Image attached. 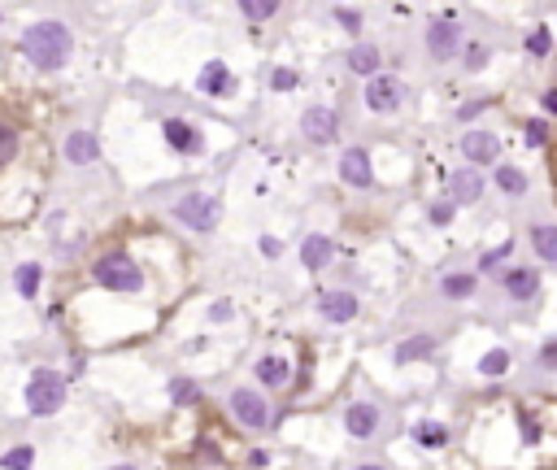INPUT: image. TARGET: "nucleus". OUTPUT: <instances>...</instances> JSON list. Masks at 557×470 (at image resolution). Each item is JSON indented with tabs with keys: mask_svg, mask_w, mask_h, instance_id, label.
Here are the masks:
<instances>
[{
	"mask_svg": "<svg viewBox=\"0 0 557 470\" xmlns=\"http://www.w3.org/2000/svg\"><path fill=\"white\" fill-rule=\"evenodd\" d=\"M431 349H436V340H431V335H414V340H406V344L397 349V362H418V358H431Z\"/></svg>",
	"mask_w": 557,
	"mask_h": 470,
	"instance_id": "obj_20",
	"label": "nucleus"
},
{
	"mask_svg": "<svg viewBox=\"0 0 557 470\" xmlns=\"http://www.w3.org/2000/svg\"><path fill=\"white\" fill-rule=\"evenodd\" d=\"M240 9H244V18H253V22H261V18H270V13L279 9V0H244Z\"/></svg>",
	"mask_w": 557,
	"mask_h": 470,
	"instance_id": "obj_29",
	"label": "nucleus"
},
{
	"mask_svg": "<svg viewBox=\"0 0 557 470\" xmlns=\"http://www.w3.org/2000/svg\"><path fill=\"white\" fill-rule=\"evenodd\" d=\"M479 370H484V374H506V370H509V353H506V349H492V353H484Z\"/></svg>",
	"mask_w": 557,
	"mask_h": 470,
	"instance_id": "obj_28",
	"label": "nucleus"
},
{
	"mask_svg": "<svg viewBox=\"0 0 557 470\" xmlns=\"http://www.w3.org/2000/svg\"><path fill=\"white\" fill-rule=\"evenodd\" d=\"M231 414L240 418L244 427H253V431H261L266 422H270V405L257 397V392H249V388H240V392H231Z\"/></svg>",
	"mask_w": 557,
	"mask_h": 470,
	"instance_id": "obj_5",
	"label": "nucleus"
},
{
	"mask_svg": "<svg viewBox=\"0 0 557 470\" xmlns=\"http://www.w3.org/2000/svg\"><path fill=\"white\" fill-rule=\"evenodd\" d=\"M427 49L436 52V57H453L457 52V27L445 18V22H436L431 31H427Z\"/></svg>",
	"mask_w": 557,
	"mask_h": 470,
	"instance_id": "obj_15",
	"label": "nucleus"
},
{
	"mask_svg": "<svg viewBox=\"0 0 557 470\" xmlns=\"http://www.w3.org/2000/svg\"><path fill=\"white\" fill-rule=\"evenodd\" d=\"M113 470H135V466H113Z\"/></svg>",
	"mask_w": 557,
	"mask_h": 470,
	"instance_id": "obj_44",
	"label": "nucleus"
},
{
	"mask_svg": "<svg viewBox=\"0 0 557 470\" xmlns=\"http://www.w3.org/2000/svg\"><path fill=\"white\" fill-rule=\"evenodd\" d=\"M97 153H101V144H97V135H92V131H74V135L66 140V157H70L74 166L97 161Z\"/></svg>",
	"mask_w": 557,
	"mask_h": 470,
	"instance_id": "obj_14",
	"label": "nucleus"
},
{
	"mask_svg": "<svg viewBox=\"0 0 557 470\" xmlns=\"http://www.w3.org/2000/svg\"><path fill=\"white\" fill-rule=\"evenodd\" d=\"M449 188H453V201H457V205H475V201L484 196V179H479L475 170H457Z\"/></svg>",
	"mask_w": 557,
	"mask_h": 470,
	"instance_id": "obj_13",
	"label": "nucleus"
},
{
	"mask_svg": "<svg viewBox=\"0 0 557 470\" xmlns=\"http://www.w3.org/2000/svg\"><path fill=\"white\" fill-rule=\"evenodd\" d=\"M261 253H266V258H279L283 244H279V240H261Z\"/></svg>",
	"mask_w": 557,
	"mask_h": 470,
	"instance_id": "obj_41",
	"label": "nucleus"
},
{
	"mask_svg": "<svg viewBox=\"0 0 557 470\" xmlns=\"http://www.w3.org/2000/svg\"><path fill=\"white\" fill-rule=\"evenodd\" d=\"M231 301H213V305H209V318H213V322H227V318H231Z\"/></svg>",
	"mask_w": 557,
	"mask_h": 470,
	"instance_id": "obj_38",
	"label": "nucleus"
},
{
	"mask_svg": "<svg viewBox=\"0 0 557 470\" xmlns=\"http://www.w3.org/2000/svg\"><path fill=\"white\" fill-rule=\"evenodd\" d=\"M549 49H553V40H549V31H545V27L527 35V52H531V57H545Z\"/></svg>",
	"mask_w": 557,
	"mask_h": 470,
	"instance_id": "obj_31",
	"label": "nucleus"
},
{
	"mask_svg": "<svg viewBox=\"0 0 557 470\" xmlns=\"http://www.w3.org/2000/svg\"><path fill=\"white\" fill-rule=\"evenodd\" d=\"M218 201L213 196H205V192H192V196H183L179 205H174V218L179 222H188L192 231H213L218 227Z\"/></svg>",
	"mask_w": 557,
	"mask_h": 470,
	"instance_id": "obj_4",
	"label": "nucleus"
},
{
	"mask_svg": "<svg viewBox=\"0 0 557 470\" xmlns=\"http://www.w3.org/2000/svg\"><path fill=\"white\" fill-rule=\"evenodd\" d=\"M344 427H349V435L366 440V435H375V427H379V410L366 405V401H357V405H349V414H344Z\"/></svg>",
	"mask_w": 557,
	"mask_h": 470,
	"instance_id": "obj_10",
	"label": "nucleus"
},
{
	"mask_svg": "<svg viewBox=\"0 0 557 470\" xmlns=\"http://www.w3.org/2000/svg\"><path fill=\"white\" fill-rule=\"evenodd\" d=\"M357 470H383V466H357Z\"/></svg>",
	"mask_w": 557,
	"mask_h": 470,
	"instance_id": "obj_43",
	"label": "nucleus"
},
{
	"mask_svg": "<svg viewBox=\"0 0 557 470\" xmlns=\"http://www.w3.org/2000/svg\"><path fill=\"white\" fill-rule=\"evenodd\" d=\"M170 401H174V405H197V401H201V388H197L192 379H174V383H170Z\"/></svg>",
	"mask_w": 557,
	"mask_h": 470,
	"instance_id": "obj_25",
	"label": "nucleus"
},
{
	"mask_svg": "<svg viewBox=\"0 0 557 470\" xmlns=\"http://www.w3.org/2000/svg\"><path fill=\"white\" fill-rule=\"evenodd\" d=\"M13 153H18V135L0 127V166H4V161H13Z\"/></svg>",
	"mask_w": 557,
	"mask_h": 470,
	"instance_id": "obj_32",
	"label": "nucleus"
},
{
	"mask_svg": "<svg viewBox=\"0 0 557 470\" xmlns=\"http://www.w3.org/2000/svg\"><path fill=\"white\" fill-rule=\"evenodd\" d=\"M318 310H322V318H331V322H349L357 313V297L353 292H327V297L318 301Z\"/></svg>",
	"mask_w": 557,
	"mask_h": 470,
	"instance_id": "obj_11",
	"label": "nucleus"
},
{
	"mask_svg": "<svg viewBox=\"0 0 557 470\" xmlns=\"http://www.w3.org/2000/svg\"><path fill=\"white\" fill-rule=\"evenodd\" d=\"M336 18H340V27H349V31L361 27V13H357V9H336Z\"/></svg>",
	"mask_w": 557,
	"mask_h": 470,
	"instance_id": "obj_37",
	"label": "nucleus"
},
{
	"mask_svg": "<svg viewBox=\"0 0 557 470\" xmlns=\"http://www.w3.org/2000/svg\"><path fill=\"white\" fill-rule=\"evenodd\" d=\"M61 401H66V379H61L57 370H35L31 383H27V405H31V414L49 418L61 410Z\"/></svg>",
	"mask_w": 557,
	"mask_h": 470,
	"instance_id": "obj_2",
	"label": "nucleus"
},
{
	"mask_svg": "<svg viewBox=\"0 0 557 470\" xmlns=\"http://www.w3.org/2000/svg\"><path fill=\"white\" fill-rule=\"evenodd\" d=\"M545 109H549V113H557V88H553V92H545Z\"/></svg>",
	"mask_w": 557,
	"mask_h": 470,
	"instance_id": "obj_42",
	"label": "nucleus"
},
{
	"mask_svg": "<svg viewBox=\"0 0 557 470\" xmlns=\"http://www.w3.org/2000/svg\"><path fill=\"white\" fill-rule=\"evenodd\" d=\"M257 379L270 383V388H283V383H288V362H283V358H261V362H257Z\"/></svg>",
	"mask_w": 557,
	"mask_h": 470,
	"instance_id": "obj_19",
	"label": "nucleus"
},
{
	"mask_svg": "<svg viewBox=\"0 0 557 470\" xmlns=\"http://www.w3.org/2000/svg\"><path fill=\"white\" fill-rule=\"evenodd\" d=\"M501 283H506V292L514 301H531V297L540 292V274H536V270H509Z\"/></svg>",
	"mask_w": 557,
	"mask_h": 470,
	"instance_id": "obj_12",
	"label": "nucleus"
},
{
	"mask_svg": "<svg viewBox=\"0 0 557 470\" xmlns=\"http://www.w3.org/2000/svg\"><path fill=\"white\" fill-rule=\"evenodd\" d=\"M301 127H305V135H309L313 144H331V140H336V127H340V122H336V113H331L327 104H313V109H309V113L301 118Z\"/></svg>",
	"mask_w": 557,
	"mask_h": 470,
	"instance_id": "obj_7",
	"label": "nucleus"
},
{
	"mask_svg": "<svg viewBox=\"0 0 557 470\" xmlns=\"http://www.w3.org/2000/svg\"><path fill=\"white\" fill-rule=\"evenodd\" d=\"M497 188L509 192V196H522V192H527V174L514 170V166H501V170H497Z\"/></svg>",
	"mask_w": 557,
	"mask_h": 470,
	"instance_id": "obj_23",
	"label": "nucleus"
},
{
	"mask_svg": "<svg viewBox=\"0 0 557 470\" xmlns=\"http://www.w3.org/2000/svg\"><path fill=\"white\" fill-rule=\"evenodd\" d=\"M531 244L545 261H557V227H536L531 231Z\"/></svg>",
	"mask_w": 557,
	"mask_h": 470,
	"instance_id": "obj_22",
	"label": "nucleus"
},
{
	"mask_svg": "<svg viewBox=\"0 0 557 470\" xmlns=\"http://www.w3.org/2000/svg\"><path fill=\"white\" fill-rule=\"evenodd\" d=\"M31 462H35V449H31V444H18L13 453L0 458V466L4 470H31Z\"/></svg>",
	"mask_w": 557,
	"mask_h": 470,
	"instance_id": "obj_27",
	"label": "nucleus"
},
{
	"mask_svg": "<svg viewBox=\"0 0 557 470\" xmlns=\"http://www.w3.org/2000/svg\"><path fill=\"white\" fill-rule=\"evenodd\" d=\"M509 249H514V244H501V249H492V253H484V270H492V266H497V261H506L509 258Z\"/></svg>",
	"mask_w": 557,
	"mask_h": 470,
	"instance_id": "obj_36",
	"label": "nucleus"
},
{
	"mask_svg": "<svg viewBox=\"0 0 557 470\" xmlns=\"http://www.w3.org/2000/svg\"><path fill=\"white\" fill-rule=\"evenodd\" d=\"M461 153L470 157L475 166H488V161L501 157V140L492 131H470V135H461Z\"/></svg>",
	"mask_w": 557,
	"mask_h": 470,
	"instance_id": "obj_8",
	"label": "nucleus"
},
{
	"mask_svg": "<svg viewBox=\"0 0 557 470\" xmlns=\"http://www.w3.org/2000/svg\"><path fill=\"white\" fill-rule=\"evenodd\" d=\"M166 140H170V144H174L179 153H197V149H201V140H197V131H192L188 122H174V118L166 122Z\"/></svg>",
	"mask_w": 557,
	"mask_h": 470,
	"instance_id": "obj_17",
	"label": "nucleus"
},
{
	"mask_svg": "<svg viewBox=\"0 0 557 470\" xmlns=\"http://www.w3.org/2000/svg\"><path fill=\"white\" fill-rule=\"evenodd\" d=\"M475 283H479L475 274H449V279L440 283V292H445V297H470V292H475Z\"/></svg>",
	"mask_w": 557,
	"mask_h": 470,
	"instance_id": "obj_26",
	"label": "nucleus"
},
{
	"mask_svg": "<svg viewBox=\"0 0 557 470\" xmlns=\"http://www.w3.org/2000/svg\"><path fill=\"white\" fill-rule=\"evenodd\" d=\"M97 283L101 288H113V292H140L144 288V274H140V266L127 258V253H104L97 261Z\"/></svg>",
	"mask_w": 557,
	"mask_h": 470,
	"instance_id": "obj_3",
	"label": "nucleus"
},
{
	"mask_svg": "<svg viewBox=\"0 0 557 470\" xmlns=\"http://www.w3.org/2000/svg\"><path fill=\"white\" fill-rule=\"evenodd\" d=\"M349 70H357V74H375V70H379V49L357 44V49L349 52Z\"/></svg>",
	"mask_w": 557,
	"mask_h": 470,
	"instance_id": "obj_21",
	"label": "nucleus"
},
{
	"mask_svg": "<svg viewBox=\"0 0 557 470\" xmlns=\"http://www.w3.org/2000/svg\"><path fill=\"white\" fill-rule=\"evenodd\" d=\"M231 88V74H227V65L222 61H209L201 70V92H209V96H218V92H227Z\"/></svg>",
	"mask_w": 557,
	"mask_h": 470,
	"instance_id": "obj_18",
	"label": "nucleus"
},
{
	"mask_svg": "<svg viewBox=\"0 0 557 470\" xmlns=\"http://www.w3.org/2000/svg\"><path fill=\"white\" fill-rule=\"evenodd\" d=\"M484 61H488V49H484V44H470V49H466V65H470V70H479Z\"/></svg>",
	"mask_w": 557,
	"mask_h": 470,
	"instance_id": "obj_35",
	"label": "nucleus"
},
{
	"mask_svg": "<svg viewBox=\"0 0 557 470\" xmlns=\"http://www.w3.org/2000/svg\"><path fill=\"white\" fill-rule=\"evenodd\" d=\"M22 52L40 65V70H61L70 57V31L61 22H35L22 35Z\"/></svg>",
	"mask_w": 557,
	"mask_h": 470,
	"instance_id": "obj_1",
	"label": "nucleus"
},
{
	"mask_svg": "<svg viewBox=\"0 0 557 470\" xmlns=\"http://www.w3.org/2000/svg\"><path fill=\"white\" fill-rule=\"evenodd\" d=\"M40 274H44V270H40L35 261L18 266V292H22V297H35V292H40Z\"/></svg>",
	"mask_w": 557,
	"mask_h": 470,
	"instance_id": "obj_24",
	"label": "nucleus"
},
{
	"mask_svg": "<svg viewBox=\"0 0 557 470\" xmlns=\"http://www.w3.org/2000/svg\"><path fill=\"white\" fill-rule=\"evenodd\" d=\"M331 253H336V249H331L327 235H309V240L301 244V261L309 266V270H322V266L331 261Z\"/></svg>",
	"mask_w": 557,
	"mask_h": 470,
	"instance_id": "obj_16",
	"label": "nucleus"
},
{
	"mask_svg": "<svg viewBox=\"0 0 557 470\" xmlns=\"http://www.w3.org/2000/svg\"><path fill=\"white\" fill-rule=\"evenodd\" d=\"M340 179H344V183H353V188H370V183H375L370 157L361 153V149H349V153L340 157Z\"/></svg>",
	"mask_w": 557,
	"mask_h": 470,
	"instance_id": "obj_9",
	"label": "nucleus"
},
{
	"mask_svg": "<svg viewBox=\"0 0 557 470\" xmlns=\"http://www.w3.org/2000/svg\"><path fill=\"white\" fill-rule=\"evenodd\" d=\"M540 366L557 370V340H549V344H545V353H540Z\"/></svg>",
	"mask_w": 557,
	"mask_h": 470,
	"instance_id": "obj_39",
	"label": "nucleus"
},
{
	"mask_svg": "<svg viewBox=\"0 0 557 470\" xmlns=\"http://www.w3.org/2000/svg\"><path fill=\"white\" fill-rule=\"evenodd\" d=\"M449 218H453V209H449V205H436V209H431V222H436V227H445Z\"/></svg>",
	"mask_w": 557,
	"mask_h": 470,
	"instance_id": "obj_40",
	"label": "nucleus"
},
{
	"mask_svg": "<svg viewBox=\"0 0 557 470\" xmlns=\"http://www.w3.org/2000/svg\"><path fill=\"white\" fill-rule=\"evenodd\" d=\"M366 104H370L375 113H392V109L401 104V83H397L392 74H375L370 88H366Z\"/></svg>",
	"mask_w": 557,
	"mask_h": 470,
	"instance_id": "obj_6",
	"label": "nucleus"
},
{
	"mask_svg": "<svg viewBox=\"0 0 557 470\" xmlns=\"http://www.w3.org/2000/svg\"><path fill=\"white\" fill-rule=\"evenodd\" d=\"M418 440H422L427 449H440L449 435H445V427H436V422H422V427H418Z\"/></svg>",
	"mask_w": 557,
	"mask_h": 470,
	"instance_id": "obj_30",
	"label": "nucleus"
},
{
	"mask_svg": "<svg viewBox=\"0 0 557 470\" xmlns=\"http://www.w3.org/2000/svg\"><path fill=\"white\" fill-rule=\"evenodd\" d=\"M545 140H549V127H545V122H527V144H531V149H540Z\"/></svg>",
	"mask_w": 557,
	"mask_h": 470,
	"instance_id": "obj_34",
	"label": "nucleus"
},
{
	"mask_svg": "<svg viewBox=\"0 0 557 470\" xmlns=\"http://www.w3.org/2000/svg\"><path fill=\"white\" fill-rule=\"evenodd\" d=\"M270 88H275V92H288V88H297V74H292V70H275V74H270Z\"/></svg>",
	"mask_w": 557,
	"mask_h": 470,
	"instance_id": "obj_33",
	"label": "nucleus"
}]
</instances>
